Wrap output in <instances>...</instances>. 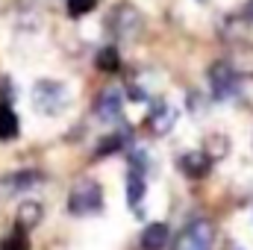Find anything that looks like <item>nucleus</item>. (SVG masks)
<instances>
[{
	"instance_id": "nucleus-1",
	"label": "nucleus",
	"mask_w": 253,
	"mask_h": 250,
	"mask_svg": "<svg viewBox=\"0 0 253 250\" xmlns=\"http://www.w3.org/2000/svg\"><path fill=\"white\" fill-rule=\"evenodd\" d=\"M103 209V188L97 180H80L68 194V212L71 215H97Z\"/></svg>"
},
{
	"instance_id": "nucleus-2",
	"label": "nucleus",
	"mask_w": 253,
	"mask_h": 250,
	"mask_svg": "<svg viewBox=\"0 0 253 250\" xmlns=\"http://www.w3.org/2000/svg\"><path fill=\"white\" fill-rule=\"evenodd\" d=\"M33 106L42 112V115H59L65 106H68V88L56 80H39L33 85Z\"/></svg>"
},
{
	"instance_id": "nucleus-3",
	"label": "nucleus",
	"mask_w": 253,
	"mask_h": 250,
	"mask_svg": "<svg viewBox=\"0 0 253 250\" xmlns=\"http://www.w3.org/2000/svg\"><path fill=\"white\" fill-rule=\"evenodd\" d=\"M141 27H144V18H141V12H138L135 6H129V3H118V6L112 9V15H109V30H112L115 39L132 42V39L141 33Z\"/></svg>"
},
{
	"instance_id": "nucleus-4",
	"label": "nucleus",
	"mask_w": 253,
	"mask_h": 250,
	"mask_svg": "<svg viewBox=\"0 0 253 250\" xmlns=\"http://www.w3.org/2000/svg\"><path fill=\"white\" fill-rule=\"evenodd\" d=\"M209 91L215 100H230L239 94V74L230 62H215L209 68Z\"/></svg>"
},
{
	"instance_id": "nucleus-5",
	"label": "nucleus",
	"mask_w": 253,
	"mask_h": 250,
	"mask_svg": "<svg viewBox=\"0 0 253 250\" xmlns=\"http://www.w3.org/2000/svg\"><path fill=\"white\" fill-rule=\"evenodd\" d=\"M212 242H215V227L209 221H191L177 239L174 250H212Z\"/></svg>"
},
{
	"instance_id": "nucleus-6",
	"label": "nucleus",
	"mask_w": 253,
	"mask_h": 250,
	"mask_svg": "<svg viewBox=\"0 0 253 250\" xmlns=\"http://www.w3.org/2000/svg\"><path fill=\"white\" fill-rule=\"evenodd\" d=\"M174 124H177V109H174L168 100H156L153 109H150V115H147L150 132H153V135H168V132L174 129Z\"/></svg>"
},
{
	"instance_id": "nucleus-7",
	"label": "nucleus",
	"mask_w": 253,
	"mask_h": 250,
	"mask_svg": "<svg viewBox=\"0 0 253 250\" xmlns=\"http://www.w3.org/2000/svg\"><path fill=\"white\" fill-rule=\"evenodd\" d=\"M121 109H124V97H121L118 88H106V91L97 97V103H94V115H97L100 121H106V124L118 121V118H121Z\"/></svg>"
},
{
	"instance_id": "nucleus-8",
	"label": "nucleus",
	"mask_w": 253,
	"mask_h": 250,
	"mask_svg": "<svg viewBox=\"0 0 253 250\" xmlns=\"http://www.w3.org/2000/svg\"><path fill=\"white\" fill-rule=\"evenodd\" d=\"M42 215H44V209H42V203L39 200H24L21 206H18V215H15V224H18V230H33V227H39L42 224Z\"/></svg>"
},
{
	"instance_id": "nucleus-9",
	"label": "nucleus",
	"mask_w": 253,
	"mask_h": 250,
	"mask_svg": "<svg viewBox=\"0 0 253 250\" xmlns=\"http://www.w3.org/2000/svg\"><path fill=\"white\" fill-rule=\"evenodd\" d=\"M168 236H171L168 224H162V221L147 224L144 233H141V250H162L168 245Z\"/></svg>"
},
{
	"instance_id": "nucleus-10",
	"label": "nucleus",
	"mask_w": 253,
	"mask_h": 250,
	"mask_svg": "<svg viewBox=\"0 0 253 250\" xmlns=\"http://www.w3.org/2000/svg\"><path fill=\"white\" fill-rule=\"evenodd\" d=\"M177 168H180L183 174H189L191 180H200V177L209 171V156H206V153H183V156L177 159Z\"/></svg>"
},
{
	"instance_id": "nucleus-11",
	"label": "nucleus",
	"mask_w": 253,
	"mask_h": 250,
	"mask_svg": "<svg viewBox=\"0 0 253 250\" xmlns=\"http://www.w3.org/2000/svg\"><path fill=\"white\" fill-rule=\"evenodd\" d=\"M21 132V121L9 103H0V141H12Z\"/></svg>"
},
{
	"instance_id": "nucleus-12",
	"label": "nucleus",
	"mask_w": 253,
	"mask_h": 250,
	"mask_svg": "<svg viewBox=\"0 0 253 250\" xmlns=\"http://www.w3.org/2000/svg\"><path fill=\"white\" fill-rule=\"evenodd\" d=\"M6 180H9L12 191L18 194V191H27V188L39 186V183H42V174H39V171H18V174H9Z\"/></svg>"
},
{
	"instance_id": "nucleus-13",
	"label": "nucleus",
	"mask_w": 253,
	"mask_h": 250,
	"mask_svg": "<svg viewBox=\"0 0 253 250\" xmlns=\"http://www.w3.org/2000/svg\"><path fill=\"white\" fill-rule=\"evenodd\" d=\"M124 144H126V129H124V132H112V135H106V138L97 144L94 156H97V159H103V156H109V153H118Z\"/></svg>"
},
{
	"instance_id": "nucleus-14",
	"label": "nucleus",
	"mask_w": 253,
	"mask_h": 250,
	"mask_svg": "<svg viewBox=\"0 0 253 250\" xmlns=\"http://www.w3.org/2000/svg\"><path fill=\"white\" fill-rule=\"evenodd\" d=\"M141 197H144V177L138 171H129V183H126V200H129V206L138 209Z\"/></svg>"
},
{
	"instance_id": "nucleus-15",
	"label": "nucleus",
	"mask_w": 253,
	"mask_h": 250,
	"mask_svg": "<svg viewBox=\"0 0 253 250\" xmlns=\"http://www.w3.org/2000/svg\"><path fill=\"white\" fill-rule=\"evenodd\" d=\"M97 68H100V71H118V68H121L118 50H115V47H103V50L97 53Z\"/></svg>"
},
{
	"instance_id": "nucleus-16",
	"label": "nucleus",
	"mask_w": 253,
	"mask_h": 250,
	"mask_svg": "<svg viewBox=\"0 0 253 250\" xmlns=\"http://www.w3.org/2000/svg\"><path fill=\"white\" fill-rule=\"evenodd\" d=\"M0 250H30V242H27V233L24 230H15L3 245H0Z\"/></svg>"
},
{
	"instance_id": "nucleus-17",
	"label": "nucleus",
	"mask_w": 253,
	"mask_h": 250,
	"mask_svg": "<svg viewBox=\"0 0 253 250\" xmlns=\"http://www.w3.org/2000/svg\"><path fill=\"white\" fill-rule=\"evenodd\" d=\"M94 6H97V0H68V15H71V18H83V15H88Z\"/></svg>"
},
{
	"instance_id": "nucleus-18",
	"label": "nucleus",
	"mask_w": 253,
	"mask_h": 250,
	"mask_svg": "<svg viewBox=\"0 0 253 250\" xmlns=\"http://www.w3.org/2000/svg\"><path fill=\"white\" fill-rule=\"evenodd\" d=\"M242 15H245L248 21H253V0H248V3H245V9H242Z\"/></svg>"
},
{
	"instance_id": "nucleus-19",
	"label": "nucleus",
	"mask_w": 253,
	"mask_h": 250,
	"mask_svg": "<svg viewBox=\"0 0 253 250\" xmlns=\"http://www.w3.org/2000/svg\"><path fill=\"white\" fill-rule=\"evenodd\" d=\"M227 250H242V248H236V245H230V248H227Z\"/></svg>"
}]
</instances>
